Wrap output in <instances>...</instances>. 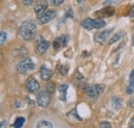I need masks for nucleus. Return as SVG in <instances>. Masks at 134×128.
Returning a JSON list of instances; mask_svg holds the SVG:
<instances>
[{"label":"nucleus","instance_id":"13","mask_svg":"<svg viewBox=\"0 0 134 128\" xmlns=\"http://www.w3.org/2000/svg\"><path fill=\"white\" fill-rule=\"evenodd\" d=\"M134 91V69L130 73V81H129V85L127 86L126 92L127 94H132Z\"/></svg>","mask_w":134,"mask_h":128},{"label":"nucleus","instance_id":"29","mask_svg":"<svg viewBox=\"0 0 134 128\" xmlns=\"http://www.w3.org/2000/svg\"><path fill=\"white\" fill-rule=\"evenodd\" d=\"M6 125V123H4V121H2V123H1V127H4Z\"/></svg>","mask_w":134,"mask_h":128},{"label":"nucleus","instance_id":"1","mask_svg":"<svg viewBox=\"0 0 134 128\" xmlns=\"http://www.w3.org/2000/svg\"><path fill=\"white\" fill-rule=\"evenodd\" d=\"M20 35L26 41L32 40L36 35V25L31 21H25L20 27Z\"/></svg>","mask_w":134,"mask_h":128},{"label":"nucleus","instance_id":"24","mask_svg":"<svg viewBox=\"0 0 134 128\" xmlns=\"http://www.w3.org/2000/svg\"><path fill=\"white\" fill-rule=\"evenodd\" d=\"M35 0H22V2H23V4L24 5H26V6H29V5H31L32 3H33Z\"/></svg>","mask_w":134,"mask_h":128},{"label":"nucleus","instance_id":"12","mask_svg":"<svg viewBox=\"0 0 134 128\" xmlns=\"http://www.w3.org/2000/svg\"><path fill=\"white\" fill-rule=\"evenodd\" d=\"M51 77H52V71H51L49 68L42 66L40 68V78H41V80L48 81L51 79Z\"/></svg>","mask_w":134,"mask_h":128},{"label":"nucleus","instance_id":"20","mask_svg":"<svg viewBox=\"0 0 134 128\" xmlns=\"http://www.w3.org/2000/svg\"><path fill=\"white\" fill-rule=\"evenodd\" d=\"M47 91L50 93V94H53L55 91H56V87H55V84H53V83H49L48 85H47Z\"/></svg>","mask_w":134,"mask_h":128},{"label":"nucleus","instance_id":"7","mask_svg":"<svg viewBox=\"0 0 134 128\" xmlns=\"http://www.w3.org/2000/svg\"><path fill=\"white\" fill-rule=\"evenodd\" d=\"M51 94L46 90V91H40L38 94H37V103L39 106L41 108H46L50 104V101H51Z\"/></svg>","mask_w":134,"mask_h":128},{"label":"nucleus","instance_id":"27","mask_svg":"<svg viewBox=\"0 0 134 128\" xmlns=\"http://www.w3.org/2000/svg\"><path fill=\"white\" fill-rule=\"evenodd\" d=\"M129 127L134 128V117L131 119V121H130V123H129Z\"/></svg>","mask_w":134,"mask_h":128},{"label":"nucleus","instance_id":"30","mask_svg":"<svg viewBox=\"0 0 134 128\" xmlns=\"http://www.w3.org/2000/svg\"><path fill=\"white\" fill-rule=\"evenodd\" d=\"M85 0H76V2H77V3H82V2H84Z\"/></svg>","mask_w":134,"mask_h":128},{"label":"nucleus","instance_id":"5","mask_svg":"<svg viewBox=\"0 0 134 128\" xmlns=\"http://www.w3.org/2000/svg\"><path fill=\"white\" fill-rule=\"evenodd\" d=\"M34 67H35V65H34L33 61L30 58H26V59L22 60L20 63H18L17 70L20 73H26L27 71L34 69Z\"/></svg>","mask_w":134,"mask_h":128},{"label":"nucleus","instance_id":"6","mask_svg":"<svg viewBox=\"0 0 134 128\" xmlns=\"http://www.w3.org/2000/svg\"><path fill=\"white\" fill-rule=\"evenodd\" d=\"M49 47H50V42L47 41L46 39H43L42 36H38L37 37V40L35 42V51L38 54H40V55L44 54L48 51Z\"/></svg>","mask_w":134,"mask_h":128},{"label":"nucleus","instance_id":"11","mask_svg":"<svg viewBox=\"0 0 134 128\" xmlns=\"http://www.w3.org/2000/svg\"><path fill=\"white\" fill-rule=\"evenodd\" d=\"M48 9V1L47 0H40L37 2V4L34 7V10L36 14H40Z\"/></svg>","mask_w":134,"mask_h":128},{"label":"nucleus","instance_id":"10","mask_svg":"<svg viewBox=\"0 0 134 128\" xmlns=\"http://www.w3.org/2000/svg\"><path fill=\"white\" fill-rule=\"evenodd\" d=\"M67 42H68V36L65 35V34H63V35L57 37V38L54 40L53 46H54V49H55L56 51H59L60 49L65 47L67 45Z\"/></svg>","mask_w":134,"mask_h":128},{"label":"nucleus","instance_id":"22","mask_svg":"<svg viewBox=\"0 0 134 128\" xmlns=\"http://www.w3.org/2000/svg\"><path fill=\"white\" fill-rule=\"evenodd\" d=\"M6 37H7V34L4 31H1V45H4V42L6 41Z\"/></svg>","mask_w":134,"mask_h":128},{"label":"nucleus","instance_id":"2","mask_svg":"<svg viewBox=\"0 0 134 128\" xmlns=\"http://www.w3.org/2000/svg\"><path fill=\"white\" fill-rule=\"evenodd\" d=\"M105 21L104 20H94L91 18L85 19L82 22V26L86 30H92V29H101L105 26Z\"/></svg>","mask_w":134,"mask_h":128},{"label":"nucleus","instance_id":"19","mask_svg":"<svg viewBox=\"0 0 134 128\" xmlns=\"http://www.w3.org/2000/svg\"><path fill=\"white\" fill-rule=\"evenodd\" d=\"M121 36H122V33H121V32H119V33H116V34H115V35L111 37V39L108 41V44H109V45H113V44H115L116 41H118V40L121 38Z\"/></svg>","mask_w":134,"mask_h":128},{"label":"nucleus","instance_id":"15","mask_svg":"<svg viewBox=\"0 0 134 128\" xmlns=\"http://www.w3.org/2000/svg\"><path fill=\"white\" fill-rule=\"evenodd\" d=\"M73 82H74V84H75L76 86L82 85V83L84 82V77L82 76V73H80L79 71H76V72L74 73V76H73Z\"/></svg>","mask_w":134,"mask_h":128},{"label":"nucleus","instance_id":"9","mask_svg":"<svg viewBox=\"0 0 134 128\" xmlns=\"http://www.w3.org/2000/svg\"><path fill=\"white\" fill-rule=\"evenodd\" d=\"M26 89L30 92V93H36L38 92V90L40 89V85L34 78H29L25 83Z\"/></svg>","mask_w":134,"mask_h":128},{"label":"nucleus","instance_id":"31","mask_svg":"<svg viewBox=\"0 0 134 128\" xmlns=\"http://www.w3.org/2000/svg\"><path fill=\"white\" fill-rule=\"evenodd\" d=\"M132 44H133L134 46V31H133V35H132Z\"/></svg>","mask_w":134,"mask_h":128},{"label":"nucleus","instance_id":"17","mask_svg":"<svg viewBox=\"0 0 134 128\" xmlns=\"http://www.w3.org/2000/svg\"><path fill=\"white\" fill-rule=\"evenodd\" d=\"M111 103H113V106L116 109V110H119L121 106H122V100L118 97H114L111 99Z\"/></svg>","mask_w":134,"mask_h":128},{"label":"nucleus","instance_id":"16","mask_svg":"<svg viewBox=\"0 0 134 128\" xmlns=\"http://www.w3.org/2000/svg\"><path fill=\"white\" fill-rule=\"evenodd\" d=\"M54 126L51 122H49V121H46V120H41V121H39L38 122V124H37V127L38 128H52Z\"/></svg>","mask_w":134,"mask_h":128},{"label":"nucleus","instance_id":"4","mask_svg":"<svg viewBox=\"0 0 134 128\" xmlns=\"http://www.w3.org/2000/svg\"><path fill=\"white\" fill-rule=\"evenodd\" d=\"M55 17H56V12L54 9H47L40 14H36V20H37L38 24L43 25V24L49 23Z\"/></svg>","mask_w":134,"mask_h":128},{"label":"nucleus","instance_id":"14","mask_svg":"<svg viewBox=\"0 0 134 128\" xmlns=\"http://www.w3.org/2000/svg\"><path fill=\"white\" fill-rule=\"evenodd\" d=\"M67 89H68V86L66 84H63V85H60L58 90L59 92L61 93V96H60V99L61 100H66V92H67Z\"/></svg>","mask_w":134,"mask_h":128},{"label":"nucleus","instance_id":"23","mask_svg":"<svg viewBox=\"0 0 134 128\" xmlns=\"http://www.w3.org/2000/svg\"><path fill=\"white\" fill-rule=\"evenodd\" d=\"M64 1H65V0H51L52 4H53V5H55V6H58V5L62 4Z\"/></svg>","mask_w":134,"mask_h":128},{"label":"nucleus","instance_id":"28","mask_svg":"<svg viewBox=\"0 0 134 128\" xmlns=\"http://www.w3.org/2000/svg\"><path fill=\"white\" fill-rule=\"evenodd\" d=\"M130 17L134 18V4L132 5V7H131V10H130Z\"/></svg>","mask_w":134,"mask_h":128},{"label":"nucleus","instance_id":"25","mask_svg":"<svg viewBox=\"0 0 134 128\" xmlns=\"http://www.w3.org/2000/svg\"><path fill=\"white\" fill-rule=\"evenodd\" d=\"M100 127L101 128H110L111 125H110L109 123H107V122H102V123H100Z\"/></svg>","mask_w":134,"mask_h":128},{"label":"nucleus","instance_id":"21","mask_svg":"<svg viewBox=\"0 0 134 128\" xmlns=\"http://www.w3.org/2000/svg\"><path fill=\"white\" fill-rule=\"evenodd\" d=\"M58 69H59V71H60V73H61L62 76H66L67 74L68 68H67L66 66H64V65H59V66H58Z\"/></svg>","mask_w":134,"mask_h":128},{"label":"nucleus","instance_id":"8","mask_svg":"<svg viewBox=\"0 0 134 128\" xmlns=\"http://www.w3.org/2000/svg\"><path fill=\"white\" fill-rule=\"evenodd\" d=\"M113 33V29H107V30H103L101 32H98L95 35V41L99 45H104L107 39L109 38V35Z\"/></svg>","mask_w":134,"mask_h":128},{"label":"nucleus","instance_id":"18","mask_svg":"<svg viewBox=\"0 0 134 128\" xmlns=\"http://www.w3.org/2000/svg\"><path fill=\"white\" fill-rule=\"evenodd\" d=\"M24 122H25V119H24L23 117H19V118H17V119H16V121H15L14 127H16V128L22 127V126L24 125Z\"/></svg>","mask_w":134,"mask_h":128},{"label":"nucleus","instance_id":"26","mask_svg":"<svg viewBox=\"0 0 134 128\" xmlns=\"http://www.w3.org/2000/svg\"><path fill=\"white\" fill-rule=\"evenodd\" d=\"M129 105H130L131 108H134V97H132V98L130 99V101H129Z\"/></svg>","mask_w":134,"mask_h":128},{"label":"nucleus","instance_id":"3","mask_svg":"<svg viewBox=\"0 0 134 128\" xmlns=\"http://www.w3.org/2000/svg\"><path fill=\"white\" fill-rule=\"evenodd\" d=\"M104 88H105V87H104L103 85H100V84L95 85V86H90V85H88V86H85L84 92L89 96V97H91V98H97L98 95L101 94V93L104 91Z\"/></svg>","mask_w":134,"mask_h":128}]
</instances>
